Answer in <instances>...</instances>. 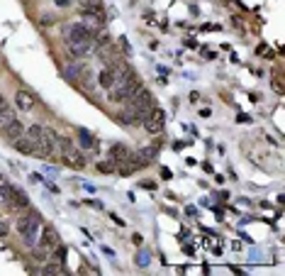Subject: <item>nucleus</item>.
I'll return each instance as SVG.
<instances>
[{"label":"nucleus","mask_w":285,"mask_h":276,"mask_svg":"<svg viewBox=\"0 0 285 276\" xmlns=\"http://www.w3.org/2000/svg\"><path fill=\"white\" fill-rule=\"evenodd\" d=\"M136 262L141 264V266H144V264L149 262V257H147V252H139V257H136Z\"/></svg>","instance_id":"obj_24"},{"label":"nucleus","mask_w":285,"mask_h":276,"mask_svg":"<svg viewBox=\"0 0 285 276\" xmlns=\"http://www.w3.org/2000/svg\"><path fill=\"white\" fill-rule=\"evenodd\" d=\"M41 132H44V127H41V125H32V127H29L25 135H27V137L32 139L34 144H37V142H39V137H41Z\"/></svg>","instance_id":"obj_21"},{"label":"nucleus","mask_w":285,"mask_h":276,"mask_svg":"<svg viewBox=\"0 0 285 276\" xmlns=\"http://www.w3.org/2000/svg\"><path fill=\"white\" fill-rule=\"evenodd\" d=\"M49 254H52V252H46V249L39 247V245H34V247H32V259H34V262L44 264L46 259H49Z\"/></svg>","instance_id":"obj_18"},{"label":"nucleus","mask_w":285,"mask_h":276,"mask_svg":"<svg viewBox=\"0 0 285 276\" xmlns=\"http://www.w3.org/2000/svg\"><path fill=\"white\" fill-rule=\"evenodd\" d=\"M98 171H103V174H112V171H115V169H117V166H115V162H98Z\"/></svg>","instance_id":"obj_23"},{"label":"nucleus","mask_w":285,"mask_h":276,"mask_svg":"<svg viewBox=\"0 0 285 276\" xmlns=\"http://www.w3.org/2000/svg\"><path fill=\"white\" fill-rule=\"evenodd\" d=\"M13 120H15V108L8 105V103H3V105H0V130H5Z\"/></svg>","instance_id":"obj_13"},{"label":"nucleus","mask_w":285,"mask_h":276,"mask_svg":"<svg viewBox=\"0 0 285 276\" xmlns=\"http://www.w3.org/2000/svg\"><path fill=\"white\" fill-rule=\"evenodd\" d=\"M34 103H37V98L32 96L29 91H17V93H15V105H17L20 110H32Z\"/></svg>","instance_id":"obj_9"},{"label":"nucleus","mask_w":285,"mask_h":276,"mask_svg":"<svg viewBox=\"0 0 285 276\" xmlns=\"http://www.w3.org/2000/svg\"><path fill=\"white\" fill-rule=\"evenodd\" d=\"M13 183H8V181L3 179L0 181V203H5V206H8V203H10V195H13Z\"/></svg>","instance_id":"obj_17"},{"label":"nucleus","mask_w":285,"mask_h":276,"mask_svg":"<svg viewBox=\"0 0 285 276\" xmlns=\"http://www.w3.org/2000/svg\"><path fill=\"white\" fill-rule=\"evenodd\" d=\"M10 208H15V210H27L29 208V195L22 191V188H13V195H10V203H8Z\"/></svg>","instance_id":"obj_8"},{"label":"nucleus","mask_w":285,"mask_h":276,"mask_svg":"<svg viewBox=\"0 0 285 276\" xmlns=\"http://www.w3.org/2000/svg\"><path fill=\"white\" fill-rule=\"evenodd\" d=\"M83 10H103V0H81Z\"/></svg>","instance_id":"obj_22"},{"label":"nucleus","mask_w":285,"mask_h":276,"mask_svg":"<svg viewBox=\"0 0 285 276\" xmlns=\"http://www.w3.org/2000/svg\"><path fill=\"white\" fill-rule=\"evenodd\" d=\"M3 103H5V98H3V93H0V105H3Z\"/></svg>","instance_id":"obj_31"},{"label":"nucleus","mask_w":285,"mask_h":276,"mask_svg":"<svg viewBox=\"0 0 285 276\" xmlns=\"http://www.w3.org/2000/svg\"><path fill=\"white\" fill-rule=\"evenodd\" d=\"M15 149L20 154H27V156H34V142L27 137V135H22V137H17L15 142H10Z\"/></svg>","instance_id":"obj_11"},{"label":"nucleus","mask_w":285,"mask_h":276,"mask_svg":"<svg viewBox=\"0 0 285 276\" xmlns=\"http://www.w3.org/2000/svg\"><path fill=\"white\" fill-rule=\"evenodd\" d=\"M112 73H115V81L110 86V100L112 103H124L141 83H139L136 73L129 66H117V69H112Z\"/></svg>","instance_id":"obj_2"},{"label":"nucleus","mask_w":285,"mask_h":276,"mask_svg":"<svg viewBox=\"0 0 285 276\" xmlns=\"http://www.w3.org/2000/svg\"><path fill=\"white\" fill-rule=\"evenodd\" d=\"M141 125H144V130H147L149 135H159V132H163V127H166V112H163L161 108H154V110L141 120Z\"/></svg>","instance_id":"obj_6"},{"label":"nucleus","mask_w":285,"mask_h":276,"mask_svg":"<svg viewBox=\"0 0 285 276\" xmlns=\"http://www.w3.org/2000/svg\"><path fill=\"white\" fill-rule=\"evenodd\" d=\"M124 103H127V108H129V110H134L136 115L141 117V120H144V117H147V115H149V112L156 108V103H154V96H151V91H147L144 86H139L134 93L127 98V100H124Z\"/></svg>","instance_id":"obj_3"},{"label":"nucleus","mask_w":285,"mask_h":276,"mask_svg":"<svg viewBox=\"0 0 285 276\" xmlns=\"http://www.w3.org/2000/svg\"><path fill=\"white\" fill-rule=\"evenodd\" d=\"M64 271H66V262H61V259L44 262V269H41V274H64Z\"/></svg>","instance_id":"obj_15"},{"label":"nucleus","mask_w":285,"mask_h":276,"mask_svg":"<svg viewBox=\"0 0 285 276\" xmlns=\"http://www.w3.org/2000/svg\"><path fill=\"white\" fill-rule=\"evenodd\" d=\"M39 247H44L46 252H54L59 245H61V240H59V232H56L54 227H44V232L39 235V242H37Z\"/></svg>","instance_id":"obj_7"},{"label":"nucleus","mask_w":285,"mask_h":276,"mask_svg":"<svg viewBox=\"0 0 285 276\" xmlns=\"http://www.w3.org/2000/svg\"><path fill=\"white\" fill-rule=\"evenodd\" d=\"M78 142H81L83 149H95L98 147V142H95V137L88 132V130H78Z\"/></svg>","instance_id":"obj_16"},{"label":"nucleus","mask_w":285,"mask_h":276,"mask_svg":"<svg viewBox=\"0 0 285 276\" xmlns=\"http://www.w3.org/2000/svg\"><path fill=\"white\" fill-rule=\"evenodd\" d=\"M127 156H129V147H127V144L117 142V144L110 147V162H115V164H124Z\"/></svg>","instance_id":"obj_10"},{"label":"nucleus","mask_w":285,"mask_h":276,"mask_svg":"<svg viewBox=\"0 0 285 276\" xmlns=\"http://www.w3.org/2000/svg\"><path fill=\"white\" fill-rule=\"evenodd\" d=\"M59 154L64 156V164L66 166H73V169H83L85 166V156L73 147L71 137H59Z\"/></svg>","instance_id":"obj_5"},{"label":"nucleus","mask_w":285,"mask_h":276,"mask_svg":"<svg viewBox=\"0 0 285 276\" xmlns=\"http://www.w3.org/2000/svg\"><path fill=\"white\" fill-rule=\"evenodd\" d=\"M29 220H32V210H29L27 215H20V218H17V222H15V227H17V232H20V235H25V230H27Z\"/></svg>","instance_id":"obj_19"},{"label":"nucleus","mask_w":285,"mask_h":276,"mask_svg":"<svg viewBox=\"0 0 285 276\" xmlns=\"http://www.w3.org/2000/svg\"><path fill=\"white\" fill-rule=\"evenodd\" d=\"M8 232H10V227H8L5 222L0 220V237H5V235H8Z\"/></svg>","instance_id":"obj_25"},{"label":"nucleus","mask_w":285,"mask_h":276,"mask_svg":"<svg viewBox=\"0 0 285 276\" xmlns=\"http://www.w3.org/2000/svg\"><path fill=\"white\" fill-rule=\"evenodd\" d=\"M52 22H54V20H52L49 15H44V17H41V25H52Z\"/></svg>","instance_id":"obj_26"},{"label":"nucleus","mask_w":285,"mask_h":276,"mask_svg":"<svg viewBox=\"0 0 285 276\" xmlns=\"http://www.w3.org/2000/svg\"><path fill=\"white\" fill-rule=\"evenodd\" d=\"M117 120H120L122 125H127V127H129V125H132V127H134V125H141V117H139L134 110H129V108L120 112V115H117Z\"/></svg>","instance_id":"obj_14"},{"label":"nucleus","mask_w":285,"mask_h":276,"mask_svg":"<svg viewBox=\"0 0 285 276\" xmlns=\"http://www.w3.org/2000/svg\"><path fill=\"white\" fill-rule=\"evenodd\" d=\"M59 137H61V135H56L54 130H46V127H44L39 142L34 144V156H37V159H44V162L52 159V156H56V154H59Z\"/></svg>","instance_id":"obj_4"},{"label":"nucleus","mask_w":285,"mask_h":276,"mask_svg":"<svg viewBox=\"0 0 285 276\" xmlns=\"http://www.w3.org/2000/svg\"><path fill=\"white\" fill-rule=\"evenodd\" d=\"M161 179H166V181L171 179V171H168V169H161Z\"/></svg>","instance_id":"obj_27"},{"label":"nucleus","mask_w":285,"mask_h":276,"mask_svg":"<svg viewBox=\"0 0 285 276\" xmlns=\"http://www.w3.org/2000/svg\"><path fill=\"white\" fill-rule=\"evenodd\" d=\"M56 5H59V8H66V5H68V0H56Z\"/></svg>","instance_id":"obj_30"},{"label":"nucleus","mask_w":285,"mask_h":276,"mask_svg":"<svg viewBox=\"0 0 285 276\" xmlns=\"http://www.w3.org/2000/svg\"><path fill=\"white\" fill-rule=\"evenodd\" d=\"M93 34H95L93 29H88L83 22L64 27V40H66L68 52L73 56H85L93 52Z\"/></svg>","instance_id":"obj_1"},{"label":"nucleus","mask_w":285,"mask_h":276,"mask_svg":"<svg viewBox=\"0 0 285 276\" xmlns=\"http://www.w3.org/2000/svg\"><path fill=\"white\" fill-rule=\"evenodd\" d=\"M112 81H115V73H112V69H105L103 73H100V86H103V88H108V91H110Z\"/></svg>","instance_id":"obj_20"},{"label":"nucleus","mask_w":285,"mask_h":276,"mask_svg":"<svg viewBox=\"0 0 285 276\" xmlns=\"http://www.w3.org/2000/svg\"><path fill=\"white\" fill-rule=\"evenodd\" d=\"M3 135H5V139H8V142H15L17 137H22V135H25V127H22V123H20V120L15 117L13 123H10L8 127H5V130H3Z\"/></svg>","instance_id":"obj_12"},{"label":"nucleus","mask_w":285,"mask_h":276,"mask_svg":"<svg viewBox=\"0 0 285 276\" xmlns=\"http://www.w3.org/2000/svg\"><path fill=\"white\" fill-rule=\"evenodd\" d=\"M0 181H3V174H0Z\"/></svg>","instance_id":"obj_32"},{"label":"nucleus","mask_w":285,"mask_h":276,"mask_svg":"<svg viewBox=\"0 0 285 276\" xmlns=\"http://www.w3.org/2000/svg\"><path fill=\"white\" fill-rule=\"evenodd\" d=\"M200 100V93H190V103H198Z\"/></svg>","instance_id":"obj_29"},{"label":"nucleus","mask_w":285,"mask_h":276,"mask_svg":"<svg viewBox=\"0 0 285 276\" xmlns=\"http://www.w3.org/2000/svg\"><path fill=\"white\" fill-rule=\"evenodd\" d=\"M273 88H275L278 93H283V86H280V81H273Z\"/></svg>","instance_id":"obj_28"}]
</instances>
